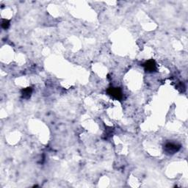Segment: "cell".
Returning <instances> with one entry per match:
<instances>
[{"label":"cell","instance_id":"cell-1","mask_svg":"<svg viewBox=\"0 0 188 188\" xmlns=\"http://www.w3.org/2000/svg\"><path fill=\"white\" fill-rule=\"evenodd\" d=\"M180 148H181V146L177 143H168L165 144V148H164V150H165V152L167 154L171 155V154H173L177 153V151H179Z\"/></svg>","mask_w":188,"mask_h":188},{"label":"cell","instance_id":"cell-3","mask_svg":"<svg viewBox=\"0 0 188 188\" xmlns=\"http://www.w3.org/2000/svg\"><path fill=\"white\" fill-rule=\"evenodd\" d=\"M143 66L145 67V69L149 72L154 71L156 69H157L155 61L153 60H150L145 62V63L143 64Z\"/></svg>","mask_w":188,"mask_h":188},{"label":"cell","instance_id":"cell-5","mask_svg":"<svg viewBox=\"0 0 188 188\" xmlns=\"http://www.w3.org/2000/svg\"><path fill=\"white\" fill-rule=\"evenodd\" d=\"M2 27L3 29H7L10 27V21L8 20L4 19L2 20Z\"/></svg>","mask_w":188,"mask_h":188},{"label":"cell","instance_id":"cell-2","mask_svg":"<svg viewBox=\"0 0 188 188\" xmlns=\"http://www.w3.org/2000/svg\"><path fill=\"white\" fill-rule=\"evenodd\" d=\"M107 93L110 96H111L112 97L114 98L115 99H121L122 96V91L119 87H111L107 90Z\"/></svg>","mask_w":188,"mask_h":188},{"label":"cell","instance_id":"cell-4","mask_svg":"<svg viewBox=\"0 0 188 188\" xmlns=\"http://www.w3.org/2000/svg\"><path fill=\"white\" fill-rule=\"evenodd\" d=\"M32 92H33V90L31 87H27V88L22 90V97L25 99H29L30 97Z\"/></svg>","mask_w":188,"mask_h":188}]
</instances>
